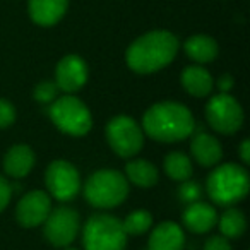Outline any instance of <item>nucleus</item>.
Segmentation results:
<instances>
[{"instance_id": "obj_17", "label": "nucleus", "mask_w": 250, "mask_h": 250, "mask_svg": "<svg viewBox=\"0 0 250 250\" xmlns=\"http://www.w3.org/2000/svg\"><path fill=\"white\" fill-rule=\"evenodd\" d=\"M35 151L26 144H16L4 156V170L14 178H22L35 167Z\"/></svg>"}, {"instance_id": "obj_4", "label": "nucleus", "mask_w": 250, "mask_h": 250, "mask_svg": "<svg viewBox=\"0 0 250 250\" xmlns=\"http://www.w3.org/2000/svg\"><path fill=\"white\" fill-rule=\"evenodd\" d=\"M129 195V180L117 170H98L84 184V197L96 209L120 206Z\"/></svg>"}, {"instance_id": "obj_25", "label": "nucleus", "mask_w": 250, "mask_h": 250, "mask_svg": "<svg viewBox=\"0 0 250 250\" xmlns=\"http://www.w3.org/2000/svg\"><path fill=\"white\" fill-rule=\"evenodd\" d=\"M16 122V108L9 100L0 98V129H7Z\"/></svg>"}, {"instance_id": "obj_28", "label": "nucleus", "mask_w": 250, "mask_h": 250, "mask_svg": "<svg viewBox=\"0 0 250 250\" xmlns=\"http://www.w3.org/2000/svg\"><path fill=\"white\" fill-rule=\"evenodd\" d=\"M12 197V187L2 175H0V212L7 208V204L11 202Z\"/></svg>"}, {"instance_id": "obj_27", "label": "nucleus", "mask_w": 250, "mask_h": 250, "mask_svg": "<svg viewBox=\"0 0 250 250\" xmlns=\"http://www.w3.org/2000/svg\"><path fill=\"white\" fill-rule=\"evenodd\" d=\"M204 250H233L229 245V240L225 238L223 235H214L206 240Z\"/></svg>"}, {"instance_id": "obj_21", "label": "nucleus", "mask_w": 250, "mask_h": 250, "mask_svg": "<svg viewBox=\"0 0 250 250\" xmlns=\"http://www.w3.org/2000/svg\"><path fill=\"white\" fill-rule=\"evenodd\" d=\"M216 225L219 226V231H221V235L225 236V238L235 240V238H240V236L245 233L247 218L240 209L229 208L223 212L221 218H218Z\"/></svg>"}, {"instance_id": "obj_12", "label": "nucleus", "mask_w": 250, "mask_h": 250, "mask_svg": "<svg viewBox=\"0 0 250 250\" xmlns=\"http://www.w3.org/2000/svg\"><path fill=\"white\" fill-rule=\"evenodd\" d=\"M50 211H52L50 195L43 190H33L28 192L19 201L18 208H16V218H18L19 225L24 228H36V226L43 225Z\"/></svg>"}, {"instance_id": "obj_5", "label": "nucleus", "mask_w": 250, "mask_h": 250, "mask_svg": "<svg viewBox=\"0 0 250 250\" xmlns=\"http://www.w3.org/2000/svg\"><path fill=\"white\" fill-rule=\"evenodd\" d=\"M84 250H125L127 233L122 221L111 214H94L83 226Z\"/></svg>"}, {"instance_id": "obj_2", "label": "nucleus", "mask_w": 250, "mask_h": 250, "mask_svg": "<svg viewBox=\"0 0 250 250\" xmlns=\"http://www.w3.org/2000/svg\"><path fill=\"white\" fill-rule=\"evenodd\" d=\"M194 115L187 106L175 101H161L143 117V132L158 143H177L194 132Z\"/></svg>"}, {"instance_id": "obj_1", "label": "nucleus", "mask_w": 250, "mask_h": 250, "mask_svg": "<svg viewBox=\"0 0 250 250\" xmlns=\"http://www.w3.org/2000/svg\"><path fill=\"white\" fill-rule=\"evenodd\" d=\"M180 43L170 31L156 29L134 40L127 48V65L137 74H154L165 69L177 57Z\"/></svg>"}, {"instance_id": "obj_19", "label": "nucleus", "mask_w": 250, "mask_h": 250, "mask_svg": "<svg viewBox=\"0 0 250 250\" xmlns=\"http://www.w3.org/2000/svg\"><path fill=\"white\" fill-rule=\"evenodd\" d=\"M184 50L190 60L197 63H209L218 57L219 46L214 38L208 35H194L184 43Z\"/></svg>"}, {"instance_id": "obj_6", "label": "nucleus", "mask_w": 250, "mask_h": 250, "mask_svg": "<svg viewBox=\"0 0 250 250\" xmlns=\"http://www.w3.org/2000/svg\"><path fill=\"white\" fill-rule=\"evenodd\" d=\"M50 118L60 132L72 137H83L93 127L91 111L79 98L74 94H65L52 101Z\"/></svg>"}, {"instance_id": "obj_9", "label": "nucleus", "mask_w": 250, "mask_h": 250, "mask_svg": "<svg viewBox=\"0 0 250 250\" xmlns=\"http://www.w3.org/2000/svg\"><path fill=\"white\" fill-rule=\"evenodd\" d=\"M43 223H45V226H43L45 238L57 249L69 247L81 231L79 212L72 208H67V206L52 209Z\"/></svg>"}, {"instance_id": "obj_30", "label": "nucleus", "mask_w": 250, "mask_h": 250, "mask_svg": "<svg viewBox=\"0 0 250 250\" xmlns=\"http://www.w3.org/2000/svg\"><path fill=\"white\" fill-rule=\"evenodd\" d=\"M240 158L245 165L250 163V141L243 139L242 144H240Z\"/></svg>"}, {"instance_id": "obj_7", "label": "nucleus", "mask_w": 250, "mask_h": 250, "mask_svg": "<svg viewBox=\"0 0 250 250\" xmlns=\"http://www.w3.org/2000/svg\"><path fill=\"white\" fill-rule=\"evenodd\" d=\"M106 141L120 158H132L143 149L144 132L129 115H118L106 125Z\"/></svg>"}, {"instance_id": "obj_29", "label": "nucleus", "mask_w": 250, "mask_h": 250, "mask_svg": "<svg viewBox=\"0 0 250 250\" xmlns=\"http://www.w3.org/2000/svg\"><path fill=\"white\" fill-rule=\"evenodd\" d=\"M218 87L221 93H228V91L233 87V77L229 76V74H223V76L218 79Z\"/></svg>"}, {"instance_id": "obj_18", "label": "nucleus", "mask_w": 250, "mask_h": 250, "mask_svg": "<svg viewBox=\"0 0 250 250\" xmlns=\"http://www.w3.org/2000/svg\"><path fill=\"white\" fill-rule=\"evenodd\" d=\"M180 83L188 94L195 98H204L214 87L212 76L201 65H188L180 76Z\"/></svg>"}, {"instance_id": "obj_8", "label": "nucleus", "mask_w": 250, "mask_h": 250, "mask_svg": "<svg viewBox=\"0 0 250 250\" xmlns=\"http://www.w3.org/2000/svg\"><path fill=\"white\" fill-rule=\"evenodd\" d=\"M206 118L216 132L231 136L242 129L243 110L231 94L219 93L206 104Z\"/></svg>"}, {"instance_id": "obj_22", "label": "nucleus", "mask_w": 250, "mask_h": 250, "mask_svg": "<svg viewBox=\"0 0 250 250\" xmlns=\"http://www.w3.org/2000/svg\"><path fill=\"white\" fill-rule=\"evenodd\" d=\"M163 170L171 180L175 182H185L192 177L194 173V167H192V160L187 154L180 153V151H173L170 153L163 161Z\"/></svg>"}, {"instance_id": "obj_16", "label": "nucleus", "mask_w": 250, "mask_h": 250, "mask_svg": "<svg viewBox=\"0 0 250 250\" xmlns=\"http://www.w3.org/2000/svg\"><path fill=\"white\" fill-rule=\"evenodd\" d=\"M190 154L201 167L211 168L221 161L223 149L219 141L214 136L199 132L190 143Z\"/></svg>"}, {"instance_id": "obj_23", "label": "nucleus", "mask_w": 250, "mask_h": 250, "mask_svg": "<svg viewBox=\"0 0 250 250\" xmlns=\"http://www.w3.org/2000/svg\"><path fill=\"white\" fill-rule=\"evenodd\" d=\"M127 235H143L153 226V216L146 209H136L122 221Z\"/></svg>"}, {"instance_id": "obj_11", "label": "nucleus", "mask_w": 250, "mask_h": 250, "mask_svg": "<svg viewBox=\"0 0 250 250\" xmlns=\"http://www.w3.org/2000/svg\"><path fill=\"white\" fill-rule=\"evenodd\" d=\"M89 69L83 57L79 55H65L55 67V84L60 91L67 94H74L83 89L87 83Z\"/></svg>"}, {"instance_id": "obj_31", "label": "nucleus", "mask_w": 250, "mask_h": 250, "mask_svg": "<svg viewBox=\"0 0 250 250\" xmlns=\"http://www.w3.org/2000/svg\"><path fill=\"white\" fill-rule=\"evenodd\" d=\"M65 250H79V249H70V247H65Z\"/></svg>"}, {"instance_id": "obj_15", "label": "nucleus", "mask_w": 250, "mask_h": 250, "mask_svg": "<svg viewBox=\"0 0 250 250\" xmlns=\"http://www.w3.org/2000/svg\"><path fill=\"white\" fill-rule=\"evenodd\" d=\"M185 235L180 225L175 221H163L151 231L147 240L149 250H182Z\"/></svg>"}, {"instance_id": "obj_13", "label": "nucleus", "mask_w": 250, "mask_h": 250, "mask_svg": "<svg viewBox=\"0 0 250 250\" xmlns=\"http://www.w3.org/2000/svg\"><path fill=\"white\" fill-rule=\"evenodd\" d=\"M184 226L192 233H208L218 223V212L211 204L202 201H195L185 208L182 214Z\"/></svg>"}, {"instance_id": "obj_14", "label": "nucleus", "mask_w": 250, "mask_h": 250, "mask_svg": "<svg viewBox=\"0 0 250 250\" xmlns=\"http://www.w3.org/2000/svg\"><path fill=\"white\" fill-rule=\"evenodd\" d=\"M69 0H28L29 18L35 24L50 28L65 16Z\"/></svg>"}, {"instance_id": "obj_3", "label": "nucleus", "mask_w": 250, "mask_h": 250, "mask_svg": "<svg viewBox=\"0 0 250 250\" xmlns=\"http://www.w3.org/2000/svg\"><path fill=\"white\" fill-rule=\"evenodd\" d=\"M250 187L249 171L245 167L225 163L216 167L206 180L211 201L218 206H235L247 197Z\"/></svg>"}, {"instance_id": "obj_24", "label": "nucleus", "mask_w": 250, "mask_h": 250, "mask_svg": "<svg viewBox=\"0 0 250 250\" xmlns=\"http://www.w3.org/2000/svg\"><path fill=\"white\" fill-rule=\"evenodd\" d=\"M59 86L55 84V81H42L38 86L35 87V100L38 103H52L59 98Z\"/></svg>"}, {"instance_id": "obj_10", "label": "nucleus", "mask_w": 250, "mask_h": 250, "mask_svg": "<svg viewBox=\"0 0 250 250\" xmlns=\"http://www.w3.org/2000/svg\"><path fill=\"white\" fill-rule=\"evenodd\" d=\"M45 184L48 188V195L55 197L60 202H67L76 199V195L79 194L81 175L72 163L57 160L46 168Z\"/></svg>"}, {"instance_id": "obj_26", "label": "nucleus", "mask_w": 250, "mask_h": 250, "mask_svg": "<svg viewBox=\"0 0 250 250\" xmlns=\"http://www.w3.org/2000/svg\"><path fill=\"white\" fill-rule=\"evenodd\" d=\"M178 195H180V199H184L185 202L190 204V202L199 201V197H201V187L195 182L185 180L182 182L180 188H178Z\"/></svg>"}, {"instance_id": "obj_20", "label": "nucleus", "mask_w": 250, "mask_h": 250, "mask_svg": "<svg viewBox=\"0 0 250 250\" xmlns=\"http://www.w3.org/2000/svg\"><path fill=\"white\" fill-rule=\"evenodd\" d=\"M125 178L137 187L149 188L158 184V170L147 160H132L125 167Z\"/></svg>"}]
</instances>
